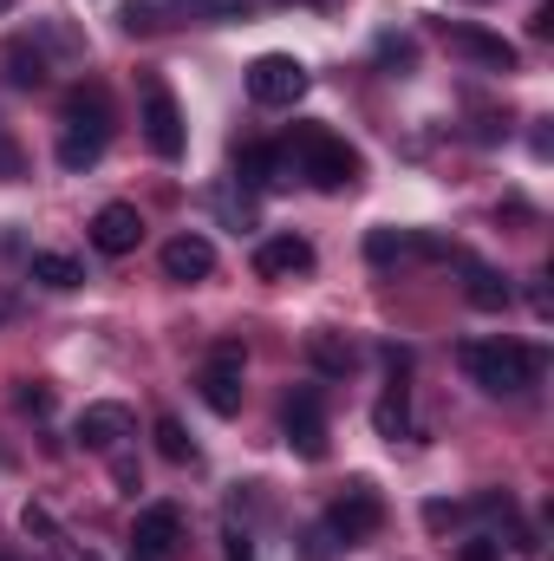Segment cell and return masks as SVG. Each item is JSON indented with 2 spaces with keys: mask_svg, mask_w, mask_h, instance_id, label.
<instances>
[{
  "mask_svg": "<svg viewBox=\"0 0 554 561\" xmlns=\"http://www.w3.org/2000/svg\"><path fill=\"white\" fill-rule=\"evenodd\" d=\"M463 373L483 386V392H496V399H509V392H529V386H542V346H522V340H463Z\"/></svg>",
  "mask_w": 554,
  "mask_h": 561,
  "instance_id": "obj_1",
  "label": "cell"
},
{
  "mask_svg": "<svg viewBox=\"0 0 554 561\" xmlns=\"http://www.w3.org/2000/svg\"><path fill=\"white\" fill-rule=\"evenodd\" d=\"M293 157V176H307L313 190H353L359 183V150L333 138L326 125H293V138L280 144Z\"/></svg>",
  "mask_w": 554,
  "mask_h": 561,
  "instance_id": "obj_2",
  "label": "cell"
},
{
  "mask_svg": "<svg viewBox=\"0 0 554 561\" xmlns=\"http://www.w3.org/2000/svg\"><path fill=\"white\" fill-rule=\"evenodd\" d=\"M112 144V99L105 85H79L66 92V138H59V163L66 170H92Z\"/></svg>",
  "mask_w": 554,
  "mask_h": 561,
  "instance_id": "obj_3",
  "label": "cell"
},
{
  "mask_svg": "<svg viewBox=\"0 0 554 561\" xmlns=\"http://www.w3.org/2000/svg\"><path fill=\"white\" fill-rule=\"evenodd\" d=\"M307 85H313V72H307L293 53H262V59L249 66V99L268 105V112H293V105L307 99Z\"/></svg>",
  "mask_w": 554,
  "mask_h": 561,
  "instance_id": "obj_4",
  "label": "cell"
},
{
  "mask_svg": "<svg viewBox=\"0 0 554 561\" xmlns=\"http://www.w3.org/2000/svg\"><path fill=\"white\" fill-rule=\"evenodd\" d=\"M379 523H385V503H379V490L359 477V483H346V496H333V510H326V536L339 542V549H353V542H366V536H379Z\"/></svg>",
  "mask_w": 554,
  "mask_h": 561,
  "instance_id": "obj_5",
  "label": "cell"
},
{
  "mask_svg": "<svg viewBox=\"0 0 554 561\" xmlns=\"http://www.w3.org/2000/svg\"><path fill=\"white\" fill-rule=\"evenodd\" d=\"M143 144H150L163 163H183V150H189L183 105H176V92H170L163 79H150V85H143Z\"/></svg>",
  "mask_w": 554,
  "mask_h": 561,
  "instance_id": "obj_6",
  "label": "cell"
},
{
  "mask_svg": "<svg viewBox=\"0 0 554 561\" xmlns=\"http://www.w3.org/2000/svg\"><path fill=\"white\" fill-rule=\"evenodd\" d=\"M242 373H249V353H242V340H222L216 353H209V366H203V405L216 412V419H235L242 412Z\"/></svg>",
  "mask_w": 554,
  "mask_h": 561,
  "instance_id": "obj_7",
  "label": "cell"
},
{
  "mask_svg": "<svg viewBox=\"0 0 554 561\" xmlns=\"http://www.w3.org/2000/svg\"><path fill=\"white\" fill-rule=\"evenodd\" d=\"M280 431H287V444H293V457H307V463H320L326 457V405H320V392L313 386H300V392H287V405H280Z\"/></svg>",
  "mask_w": 554,
  "mask_h": 561,
  "instance_id": "obj_8",
  "label": "cell"
},
{
  "mask_svg": "<svg viewBox=\"0 0 554 561\" xmlns=\"http://www.w3.org/2000/svg\"><path fill=\"white\" fill-rule=\"evenodd\" d=\"M131 549L150 556V561H170L176 549H183V510H176V503H150V510H138Z\"/></svg>",
  "mask_w": 554,
  "mask_h": 561,
  "instance_id": "obj_9",
  "label": "cell"
},
{
  "mask_svg": "<svg viewBox=\"0 0 554 561\" xmlns=\"http://www.w3.org/2000/svg\"><path fill=\"white\" fill-rule=\"evenodd\" d=\"M235 176H242L249 190H287V183H293V157H287L280 144H242V150H235Z\"/></svg>",
  "mask_w": 554,
  "mask_h": 561,
  "instance_id": "obj_10",
  "label": "cell"
},
{
  "mask_svg": "<svg viewBox=\"0 0 554 561\" xmlns=\"http://www.w3.org/2000/svg\"><path fill=\"white\" fill-rule=\"evenodd\" d=\"M72 437H79L85 450H105V457H112V450L131 437V405H112V399H105V405H85L79 424H72Z\"/></svg>",
  "mask_w": 554,
  "mask_h": 561,
  "instance_id": "obj_11",
  "label": "cell"
},
{
  "mask_svg": "<svg viewBox=\"0 0 554 561\" xmlns=\"http://www.w3.org/2000/svg\"><path fill=\"white\" fill-rule=\"evenodd\" d=\"M143 242V216L131 203H105L99 216H92V249L99 255H131Z\"/></svg>",
  "mask_w": 554,
  "mask_h": 561,
  "instance_id": "obj_12",
  "label": "cell"
},
{
  "mask_svg": "<svg viewBox=\"0 0 554 561\" xmlns=\"http://www.w3.org/2000/svg\"><path fill=\"white\" fill-rule=\"evenodd\" d=\"M163 275L170 280H203V275H216V242L209 236H196V229H183V236H170L163 242Z\"/></svg>",
  "mask_w": 554,
  "mask_h": 561,
  "instance_id": "obj_13",
  "label": "cell"
},
{
  "mask_svg": "<svg viewBox=\"0 0 554 561\" xmlns=\"http://www.w3.org/2000/svg\"><path fill=\"white\" fill-rule=\"evenodd\" d=\"M255 275L262 280L313 275V242H307V236H268V242L255 249Z\"/></svg>",
  "mask_w": 554,
  "mask_h": 561,
  "instance_id": "obj_14",
  "label": "cell"
},
{
  "mask_svg": "<svg viewBox=\"0 0 554 561\" xmlns=\"http://www.w3.org/2000/svg\"><path fill=\"white\" fill-rule=\"evenodd\" d=\"M443 39H450V53L476 59L483 72H516V46H509L503 33H483V26H443Z\"/></svg>",
  "mask_w": 554,
  "mask_h": 561,
  "instance_id": "obj_15",
  "label": "cell"
},
{
  "mask_svg": "<svg viewBox=\"0 0 554 561\" xmlns=\"http://www.w3.org/2000/svg\"><path fill=\"white\" fill-rule=\"evenodd\" d=\"M405 255H443V242L412 236V229H372V236H366V262H372V268H392V262H405Z\"/></svg>",
  "mask_w": 554,
  "mask_h": 561,
  "instance_id": "obj_16",
  "label": "cell"
},
{
  "mask_svg": "<svg viewBox=\"0 0 554 561\" xmlns=\"http://www.w3.org/2000/svg\"><path fill=\"white\" fill-rule=\"evenodd\" d=\"M20 529H26V536H39V542L53 549V561H99L92 549H79V542L53 523V510H46V503H26V510H20Z\"/></svg>",
  "mask_w": 554,
  "mask_h": 561,
  "instance_id": "obj_17",
  "label": "cell"
},
{
  "mask_svg": "<svg viewBox=\"0 0 554 561\" xmlns=\"http://www.w3.org/2000/svg\"><path fill=\"white\" fill-rule=\"evenodd\" d=\"M372 431H379V437H392V444H399V437H412V392H405V379H399V373H392L385 399L372 405Z\"/></svg>",
  "mask_w": 554,
  "mask_h": 561,
  "instance_id": "obj_18",
  "label": "cell"
},
{
  "mask_svg": "<svg viewBox=\"0 0 554 561\" xmlns=\"http://www.w3.org/2000/svg\"><path fill=\"white\" fill-rule=\"evenodd\" d=\"M463 300H470L476 313H503V307H509V280L496 275V268H483V262H470V268H463Z\"/></svg>",
  "mask_w": 554,
  "mask_h": 561,
  "instance_id": "obj_19",
  "label": "cell"
},
{
  "mask_svg": "<svg viewBox=\"0 0 554 561\" xmlns=\"http://www.w3.org/2000/svg\"><path fill=\"white\" fill-rule=\"evenodd\" d=\"M0 66H7V85H20V92L46 85V53H39V46H26V39H13V46L0 53Z\"/></svg>",
  "mask_w": 554,
  "mask_h": 561,
  "instance_id": "obj_20",
  "label": "cell"
},
{
  "mask_svg": "<svg viewBox=\"0 0 554 561\" xmlns=\"http://www.w3.org/2000/svg\"><path fill=\"white\" fill-rule=\"evenodd\" d=\"M26 275L39 280V287H53V294H72V287H85V268H79L72 255H53V249H46V255H33V262H26Z\"/></svg>",
  "mask_w": 554,
  "mask_h": 561,
  "instance_id": "obj_21",
  "label": "cell"
},
{
  "mask_svg": "<svg viewBox=\"0 0 554 561\" xmlns=\"http://www.w3.org/2000/svg\"><path fill=\"white\" fill-rule=\"evenodd\" d=\"M307 359H313L320 373H333V379H346V373L359 366L353 340H339V333H313V340H307Z\"/></svg>",
  "mask_w": 554,
  "mask_h": 561,
  "instance_id": "obj_22",
  "label": "cell"
},
{
  "mask_svg": "<svg viewBox=\"0 0 554 561\" xmlns=\"http://www.w3.org/2000/svg\"><path fill=\"white\" fill-rule=\"evenodd\" d=\"M150 437H157V457H163V463H196V444H189V431L170 419V412L150 424Z\"/></svg>",
  "mask_w": 554,
  "mask_h": 561,
  "instance_id": "obj_23",
  "label": "cell"
},
{
  "mask_svg": "<svg viewBox=\"0 0 554 561\" xmlns=\"http://www.w3.org/2000/svg\"><path fill=\"white\" fill-rule=\"evenodd\" d=\"M379 66H385L392 79H399V72H412V66H417V46H412V39H399V33H385V39H379Z\"/></svg>",
  "mask_w": 554,
  "mask_h": 561,
  "instance_id": "obj_24",
  "label": "cell"
},
{
  "mask_svg": "<svg viewBox=\"0 0 554 561\" xmlns=\"http://www.w3.org/2000/svg\"><path fill=\"white\" fill-rule=\"evenodd\" d=\"M20 176H26V150L13 144L7 125H0V183H20Z\"/></svg>",
  "mask_w": 554,
  "mask_h": 561,
  "instance_id": "obj_25",
  "label": "cell"
},
{
  "mask_svg": "<svg viewBox=\"0 0 554 561\" xmlns=\"http://www.w3.org/2000/svg\"><path fill=\"white\" fill-rule=\"evenodd\" d=\"M13 405H20L26 419H53V392H46V386H20V392H13Z\"/></svg>",
  "mask_w": 554,
  "mask_h": 561,
  "instance_id": "obj_26",
  "label": "cell"
},
{
  "mask_svg": "<svg viewBox=\"0 0 554 561\" xmlns=\"http://www.w3.org/2000/svg\"><path fill=\"white\" fill-rule=\"evenodd\" d=\"M157 26H163V20H157L150 0H131V7H125V33H157Z\"/></svg>",
  "mask_w": 554,
  "mask_h": 561,
  "instance_id": "obj_27",
  "label": "cell"
},
{
  "mask_svg": "<svg viewBox=\"0 0 554 561\" xmlns=\"http://www.w3.org/2000/svg\"><path fill=\"white\" fill-rule=\"evenodd\" d=\"M457 561H503V536H470Z\"/></svg>",
  "mask_w": 554,
  "mask_h": 561,
  "instance_id": "obj_28",
  "label": "cell"
},
{
  "mask_svg": "<svg viewBox=\"0 0 554 561\" xmlns=\"http://www.w3.org/2000/svg\"><path fill=\"white\" fill-rule=\"evenodd\" d=\"M112 477H118V490H125V496H138V463H131L125 450H112Z\"/></svg>",
  "mask_w": 554,
  "mask_h": 561,
  "instance_id": "obj_29",
  "label": "cell"
},
{
  "mask_svg": "<svg viewBox=\"0 0 554 561\" xmlns=\"http://www.w3.org/2000/svg\"><path fill=\"white\" fill-rule=\"evenodd\" d=\"M424 523H430V529H457L463 510H457V503H424Z\"/></svg>",
  "mask_w": 554,
  "mask_h": 561,
  "instance_id": "obj_30",
  "label": "cell"
},
{
  "mask_svg": "<svg viewBox=\"0 0 554 561\" xmlns=\"http://www.w3.org/2000/svg\"><path fill=\"white\" fill-rule=\"evenodd\" d=\"M222 542H229V549H222V561H255V542H249V529H229Z\"/></svg>",
  "mask_w": 554,
  "mask_h": 561,
  "instance_id": "obj_31",
  "label": "cell"
},
{
  "mask_svg": "<svg viewBox=\"0 0 554 561\" xmlns=\"http://www.w3.org/2000/svg\"><path fill=\"white\" fill-rule=\"evenodd\" d=\"M333 549H339V542H333L326 529H307V561H326Z\"/></svg>",
  "mask_w": 554,
  "mask_h": 561,
  "instance_id": "obj_32",
  "label": "cell"
},
{
  "mask_svg": "<svg viewBox=\"0 0 554 561\" xmlns=\"http://www.w3.org/2000/svg\"><path fill=\"white\" fill-rule=\"evenodd\" d=\"M0 561H20V556H7V549H0Z\"/></svg>",
  "mask_w": 554,
  "mask_h": 561,
  "instance_id": "obj_33",
  "label": "cell"
},
{
  "mask_svg": "<svg viewBox=\"0 0 554 561\" xmlns=\"http://www.w3.org/2000/svg\"><path fill=\"white\" fill-rule=\"evenodd\" d=\"M131 561H150V556H138V549H131Z\"/></svg>",
  "mask_w": 554,
  "mask_h": 561,
  "instance_id": "obj_34",
  "label": "cell"
},
{
  "mask_svg": "<svg viewBox=\"0 0 554 561\" xmlns=\"http://www.w3.org/2000/svg\"><path fill=\"white\" fill-rule=\"evenodd\" d=\"M7 7H13V0H0V13H7Z\"/></svg>",
  "mask_w": 554,
  "mask_h": 561,
  "instance_id": "obj_35",
  "label": "cell"
}]
</instances>
